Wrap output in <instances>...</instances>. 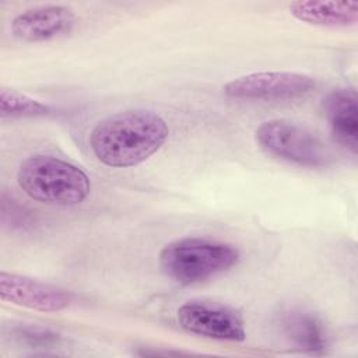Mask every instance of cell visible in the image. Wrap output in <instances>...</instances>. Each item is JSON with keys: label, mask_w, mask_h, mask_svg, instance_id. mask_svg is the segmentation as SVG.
<instances>
[{"label": "cell", "mask_w": 358, "mask_h": 358, "mask_svg": "<svg viewBox=\"0 0 358 358\" xmlns=\"http://www.w3.org/2000/svg\"><path fill=\"white\" fill-rule=\"evenodd\" d=\"M323 109L330 129L337 141L350 151L358 147V106L357 92L352 88H337L323 102Z\"/></svg>", "instance_id": "9"}, {"label": "cell", "mask_w": 358, "mask_h": 358, "mask_svg": "<svg viewBox=\"0 0 358 358\" xmlns=\"http://www.w3.org/2000/svg\"><path fill=\"white\" fill-rule=\"evenodd\" d=\"M256 140L268 154L288 162L322 168L331 162L326 144L310 130L288 120H267L256 130Z\"/></svg>", "instance_id": "4"}, {"label": "cell", "mask_w": 358, "mask_h": 358, "mask_svg": "<svg viewBox=\"0 0 358 358\" xmlns=\"http://www.w3.org/2000/svg\"><path fill=\"white\" fill-rule=\"evenodd\" d=\"M76 25V14L66 6L28 8L11 21L13 34L28 42H43L67 35Z\"/></svg>", "instance_id": "8"}, {"label": "cell", "mask_w": 358, "mask_h": 358, "mask_svg": "<svg viewBox=\"0 0 358 358\" xmlns=\"http://www.w3.org/2000/svg\"><path fill=\"white\" fill-rule=\"evenodd\" d=\"M280 329L284 337L294 348L320 354L327 347V336L322 322L312 315L301 309H289L280 317Z\"/></svg>", "instance_id": "11"}, {"label": "cell", "mask_w": 358, "mask_h": 358, "mask_svg": "<svg viewBox=\"0 0 358 358\" xmlns=\"http://www.w3.org/2000/svg\"><path fill=\"white\" fill-rule=\"evenodd\" d=\"M289 13L299 21L329 28H347L358 21L357 1H292Z\"/></svg>", "instance_id": "10"}, {"label": "cell", "mask_w": 358, "mask_h": 358, "mask_svg": "<svg viewBox=\"0 0 358 358\" xmlns=\"http://www.w3.org/2000/svg\"><path fill=\"white\" fill-rule=\"evenodd\" d=\"M0 113L3 117L45 116L50 113V106L27 96L15 90H0Z\"/></svg>", "instance_id": "12"}, {"label": "cell", "mask_w": 358, "mask_h": 358, "mask_svg": "<svg viewBox=\"0 0 358 358\" xmlns=\"http://www.w3.org/2000/svg\"><path fill=\"white\" fill-rule=\"evenodd\" d=\"M315 85V80L302 73L260 71L238 77L222 90L234 99L289 101L308 95Z\"/></svg>", "instance_id": "5"}, {"label": "cell", "mask_w": 358, "mask_h": 358, "mask_svg": "<svg viewBox=\"0 0 358 358\" xmlns=\"http://www.w3.org/2000/svg\"><path fill=\"white\" fill-rule=\"evenodd\" d=\"M15 337L21 341L25 343L29 347H53L60 343V336L42 327H32V326H25V327H18L15 330Z\"/></svg>", "instance_id": "13"}, {"label": "cell", "mask_w": 358, "mask_h": 358, "mask_svg": "<svg viewBox=\"0 0 358 358\" xmlns=\"http://www.w3.org/2000/svg\"><path fill=\"white\" fill-rule=\"evenodd\" d=\"M168 136V123L158 113L129 109L98 122L90 134V147L103 165L129 168L155 154Z\"/></svg>", "instance_id": "1"}, {"label": "cell", "mask_w": 358, "mask_h": 358, "mask_svg": "<svg viewBox=\"0 0 358 358\" xmlns=\"http://www.w3.org/2000/svg\"><path fill=\"white\" fill-rule=\"evenodd\" d=\"M176 315L185 330L203 337L222 341H242L246 337L242 316L217 302L187 301Z\"/></svg>", "instance_id": "6"}, {"label": "cell", "mask_w": 358, "mask_h": 358, "mask_svg": "<svg viewBox=\"0 0 358 358\" xmlns=\"http://www.w3.org/2000/svg\"><path fill=\"white\" fill-rule=\"evenodd\" d=\"M17 182L28 197L50 206H77L91 190L83 169L52 155L27 158L18 168Z\"/></svg>", "instance_id": "2"}, {"label": "cell", "mask_w": 358, "mask_h": 358, "mask_svg": "<svg viewBox=\"0 0 358 358\" xmlns=\"http://www.w3.org/2000/svg\"><path fill=\"white\" fill-rule=\"evenodd\" d=\"M239 250L227 242L208 238H182L159 252L164 274L179 284H197L228 271L239 262Z\"/></svg>", "instance_id": "3"}, {"label": "cell", "mask_w": 358, "mask_h": 358, "mask_svg": "<svg viewBox=\"0 0 358 358\" xmlns=\"http://www.w3.org/2000/svg\"><path fill=\"white\" fill-rule=\"evenodd\" d=\"M0 296L3 301L39 312H60L71 302V295L50 284L1 271Z\"/></svg>", "instance_id": "7"}]
</instances>
